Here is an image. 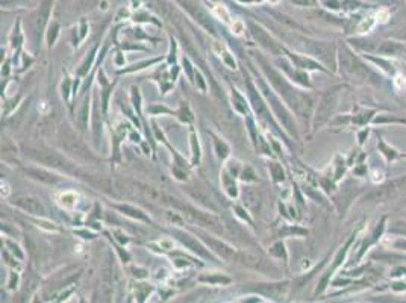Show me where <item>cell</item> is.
<instances>
[{"mask_svg": "<svg viewBox=\"0 0 406 303\" xmlns=\"http://www.w3.org/2000/svg\"><path fill=\"white\" fill-rule=\"evenodd\" d=\"M259 63H261L264 71H266V74L269 76L273 87L279 91V94H282L283 99H285V102L290 103L300 117L311 115V109H312V103H314L312 97L306 96V94H302L297 90H294L291 85H288L287 80L283 79L271 66H269L264 58H259Z\"/></svg>", "mask_w": 406, "mask_h": 303, "instance_id": "6da1fadb", "label": "cell"}, {"mask_svg": "<svg viewBox=\"0 0 406 303\" xmlns=\"http://www.w3.org/2000/svg\"><path fill=\"white\" fill-rule=\"evenodd\" d=\"M339 66H341V71L350 80H356V82H374L377 79L376 74L361 63V59L356 58L347 47H341L339 49Z\"/></svg>", "mask_w": 406, "mask_h": 303, "instance_id": "7a4b0ae2", "label": "cell"}, {"mask_svg": "<svg viewBox=\"0 0 406 303\" xmlns=\"http://www.w3.org/2000/svg\"><path fill=\"white\" fill-rule=\"evenodd\" d=\"M26 155L39 164H44V166H49V167H53L58 170H64V171L74 170L73 164L68 159H66L63 155H59L47 147H28Z\"/></svg>", "mask_w": 406, "mask_h": 303, "instance_id": "3957f363", "label": "cell"}, {"mask_svg": "<svg viewBox=\"0 0 406 303\" xmlns=\"http://www.w3.org/2000/svg\"><path fill=\"white\" fill-rule=\"evenodd\" d=\"M406 188V176L402 179H396L390 184H385L380 188H376L370 194L365 196V202L367 205H379V203H387V202L396 199L403 190Z\"/></svg>", "mask_w": 406, "mask_h": 303, "instance_id": "277c9868", "label": "cell"}, {"mask_svg": "<svg viewBox=\"0 0 406 303\" xmlns=\"http://www.w3.org/2000/svg\"><path fill=\"white\" fill-rule=\"evenodd\" d=\"M337 100H338V93L337 90H329L328 93H324L318 108L315 111V118H314V128H320L323 126L326 121L329 120V117L332 115V112L337 108Z\"/></svg>", "mask_w": 406, "mask_h": 303, "instance_id": "5b68a950", "label": "cell"}, {"mask_svg": "<svg viewBox=\"0 0 406 303\" xmlns=\"http://www.w3.org/2000/svg\"><path fill=\"white\" fill-rule=\"evenodd\" d=\"M179 209L184 211V214H187V217L190 220H193L194 223L203 226V228H206V229H211L214 232H221L223 231V226L220 221L214 217V215H209V214H205V212H202V211H197L196 208L190 206V205H185V203H180Z\"/></svg>", "mask_w": 406, "mask_h": 303, "instance_id": "8992f818", "label": "cell"}, {"mask_svg": "<svg viewBox=\"0 0 406 303\" xmlns=\"http://www.w3.org/2000/svg\"><path fill=\"white\" fill-rule=\"evenodd\" d=\"M262 91H264V94H266V97L269 99V102H270L271 108L274 109V114H276L277 118L282 121V125L285 126L287 131H290L291 134H296V125H294V121H293V117L288 114V111L279 103V100L266 88V85H262Z\"/></svg>", "mask_w": 406, "mask_h": 303, "instance_id": "52a82bcc", "label": "cell"}, {"mask_svg": "<svg viewBox=\"0 0 406 303\" xmlns=\"http://www.w3.org/2000/svg\"><path fill=\"white\" fill-rule=\"evenodd\" d=\"M238 261L241 262V264H244V266L253 269V270H258L261 273H266V274H270V273L276 271V267L271 264V262L261 258V256H255V255H249V253H239Z\"/></svg>", "mask_w": 406, "mask_h": 303, "instance_id": "ba28073f", "label": "cell"}, {"mask_svg": "<svg viewBox=\"0 0 406 303\" xmlns=\"http://www.w3.org/2000/svg\"><path fill=\"white\" fill-rule=\"evenodd\" d=\"M249 26H250V32H252L253 38L259 43L261 47H264L266 50H269V52H271V53H274V55H277V53L280 52V49H279V46L276 44L274 39H273L266 31H264L261 26H258V25H255V23H250Z\"/></svg>", "mask_w": 406, "mask_h": 303, "instance_id": "9c48e42d", "label": "cell"}, {"mask_svg": "<svg viewBox=\"0 0 406 303\" xmlns=\"http://www.w3.org/2000/svg\"><path fill=\"white\" fill-rule=\"evenodd\" d=\"M12 203L18 208H22L23 211L32 214V215H44L46 214V208L44 205L39 202L38 199L35 197H31V196H22V197H17Z\"/></svg>", "mask_w": 406, "mask_h": 303, "instance_id": "30bf717a", "label": "cell"}, {"mask_svg": "<svg viewBox=\"0 0 406 303\" xmlns=\"http://www.w3.org/2000/svg\"><path fill=\"white\" fill-rule=\"evenodd\" d=\"M203 241L206 242L209 246V249H212V252H215L220 258L226 259V261H234L235 258H238V255L235 253V250L228 246L226 242L223 241H218L215 238H211V236H203Z\"/></svg>", "mask_w": 406, "mask_h": 303, "instance_id": "8fae6325", "label": "cell"}, {"mask_svg": "<svg viewBox=\"0 0 406 303\" xmlns=\"http://www.w3.org/2000/svg\"><path fill=\"white\" fill-rule=\"evenodd\" d=\"M176 235V238L182 242V244H184L185 247H188L191 252H194V253H197L199 256H202V258H206V259H211L212 256H211V253L203 247L200 242L196 239V238H193L191 235H188V234H184V232H176L174 234Z\"/></svg>", "mask_w": 406, "mask_h": 303, "instance_id": "7c38bea8", "label": "cell"}, {"mask_svg": "<svg viewBox=\"0 0 406 303\" xmlns=\"http://www.w3.org/2000/svg\"><path fill=\"white\" fill-rule=\"evenodd\" d=\"M309 52L314 56L320 58L321 61H324L328 66H334V49H332V46H329L326 43H311Z\"/></svg>", "mask_w": 406, "mask_h": 303, "instance_id": "4fadbf2b", "label": "cell"}, {"mask_svg": "<svg viewBox=\"0 0 406 303\" xmlns=\"http://www.w3.org/2000/svg\"><path fill=\"white\" fill-rule=\"evenodd\" d=\"M61 144H63L67 150L73 152V153L77 152V155H79L80 158L91 159V155L88 153V150H87L82 144H80L79 141H77V138H74L70 132H67V135L63 136V139H61Z\"/></svg>", "mask_w": 406, "mask_h": 303, "instance_id": "5bb4252c", "label": "cell"}, {"mask_svg": "<svg viewBox=\"0 0 406 303\" xmlns=\"http://www.w3.org/2000/svg\"><path fill=\"white\" fill-rule=\"evenodd\" d=\"M188 193H190V196H191L194 200H197V202H199V203H202L203 206H206V208H209V209L215 211V205H214V200H212V197L209 196V193H208V191H205V190H203L202 187L191 185V187H188Z\"/></svg>", "mask_w": 406, "mask_h": 303, "instance_id": "9a60e30c", "label": "cell"}, {"mask_svg": "<svg viewBox=\"0 0 406 303\" xmlns=\"http://www.w3.org/2000/svg\"><path fill=\"white\" fill-rule=\"evenodd\" d=\"M184 6L191 12V15H194L196 17V20L197 22L202 25V26H205L208 31H211V32H214V28H212V23L209 22V18H208V15L203 12L200 8H199V5H194V3H191V2H188V0H185L184 2Z\"/></svg>", "mask_w": 406, "mask_h": 303, "instance_id": "2e32d148", "label": "cell"}, {"mask_svg": "<svg viewBox=\"0 0 406 303\" xmlns=\"http://www.w3.org/2000/svg\"><path fill=\"white\" fill-rule=\"evenodd\" d=\"M247 88H249V94H250V99H252L253 108H255V111L258 112V115H261V117H269V114H267V106H266V103L262 102V99L256 94V90L253 88L252 82H247Z\"/></svg>", "mask_w": 406, "mask_h": 303, "instance_id": "e0dca14e", "label": "cell"}, {"mask_svg": "<svg viewBox=\"0 0 406 303\" xmlns=\"http://www.w3.org/2000/svg\"><path fill=\"white\" fill-rule=\"evenodd\" d=\"M406 50V47L400 43H396V41H383L379 47H377V52L382 53V55H400Z\"/></svg>", "mask_w": 406, "mask_h": 303, "instance_id": "ac0fdd59", "label": "cell"}, {"mask_svg": "<svg viewBox=\"0 0 406 303\" xmlns=\"http://www.w3.org/2000/svg\"><path fill=\"white\" fill-rule=\"evenodd\" d=\"M26 173H29L34 179L46 182V184H58V182L61 180L58 176H55L52 173H47V171H43V170H38V168H28Z\"/></svg>", "mask_w": 406, "mask_h": 303, "instance_id": "d6986e66", "label": "cell"}, {"mask_svg": "<svg viewBox=\"0 0 406 303\" xmlns=\"http://www.w3.org/2000/svg\"><path fill=\"white\" fill-rule=\"evenodd\" d=\"M117 209L123 211L125 214H128V215H131V217H134V218L143 220V221H149V218H147L143 212H141L139 209L132 208V206H128V205H118V206H117Z\"/></svg>", "mask_w": 406, "mask_h": 303, "instance_id": "ffe728a7", "label": "cell"}, {"mask_svg": "<svg viewBox=\"0 0 406 303\" xmlns=\"http://www.w3.org/2000/svg\"><path fill=\"white\" fill-rule=\"evenodd\" d=\"M390 231H391L393 234L406 235V221H396L394 225H391Z\"/></svg>", "mask_w": 406, "mask_h": 303, "instance_id": "44dd1931", "label": "cell"}, {"mask_svg": "<svg viewBox=\"0 0 406 303\" xmlns=\"http://www.w3.org/2000/svg\"><path fill=\"white\" fill-rule=\"evenodd\" d=\"M291 2L299 6H314L317 3V0H291Z\"/></svg>", "mask_w": 406, "mask_h": 303, "instance_id": "7402d4cb", "label": "cell"}, {"mask_svg": "<svg viewBox=\"0 0 406 303\" xmlns=\"http://www.w3.org/2000/svg\"><path fill=\"white\" fill-rule=\"evenodd\" d=\"M202 280H208V282H225V284H228V282H229L228 277H202Z\"/></svg>", "mask_w": 406, "mask_h": 303, "instance_id": "603a6c76", "label": "cell"}, {"mask_svg": "<svg viewBox=\"0 0 406 303\" xmlns=\"http://www.w3.org/2000/svg\"><path fill=\"white\" fill-rule=\"evenodd\" d=\"M394 246H396V247H402L403 250H406V241H402V239H400V241H396Z\"/></svg>", "mask_w": 406, "mask_h": 303, "instance_id": "cb8c5ba5", "label": "cell"}]
</instances>
